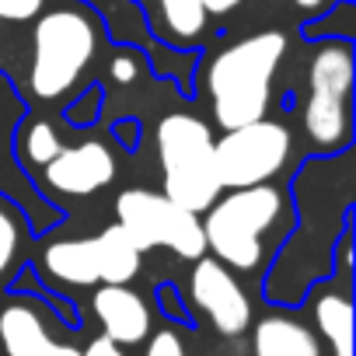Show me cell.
I'll return each instance as SVG.
<instances>
[{"instance_id": "7", "label": "cell", "mask_w": 356, "mask_h": 356, "mask_svg": "<svg viewBox=\"0 0 356 356\" xmlns=\"http://www.w3.org/2000/svg\"><path fill=\"white\" fill-rule=\"evenodd\" d=\"M349 84H353V60L349 49H321L314 67H311V98H307V133L325 143L335 147L346 140L349 129V115H346V98H349Z\"/></svg>"}, {"instance_id": "8", "label": "cell", "mask_w": 356, "mask_h": 356, "mask_svg": "<svg viewBox=\"0 0 356 356\" xmlns=\"http://www.w3.org/2000/svg\"><path fill=\"white\" fill-rule=\"evenodd\" d=\"M193 300L203 307V314L224 335H238L252 321V304H248L245 290L217 259H200V266L193 273Z\"/></svg>"}, {"instance_id": "12", "label": "cell", "mask_w": 356, "mask_h": 356, "mask_svg": "<svg viewBox=\"0 0 356 356\" xmlns=\"http://www.w3.org/2000/svg\"><path fill=\"white\" fill-rule=\"evenodd\" d=\"M95 241V262H98V283H129L140 273V248L129 241V234L112 224Z\"/></svg>"}, {"instance_id": "5", "label": "cell", "mask_w": 356, "mask_h": 356, "mask_svg": "<svg viewBox=\"0 0 356 356\" xmlns=\"http://www.w3.org/2000/svg\"><path fill=\"white\" fill-rule=\"evenodd\" d=\"M115 217H119V227L129 234V241L140 252L171 248L175 255H182V259H200L207 252L203 224L196 220V213L171 203L161 193L126 189L115 200Z\"/></svg>"}, {"instance_id": "21", "label": "cell", "mask_w": 356, "mask_h": 356, "mask_svg": "<svg viewBox=\"0 0 356 356\" xmlns=\"http://www.w3.org/2000/svg\"><path fill=\"white\" fill-rule=\"evenodd\" d=\"M81 356H122V349H119V342H112L108 335H102V339H95Z\"/></svg>"}, {"instance_id": "22", "label": "cell", "mask_w": 356, "mask_h": 356, "mask_svg": "<svg viewBox=\"0 0 356 356\" xmlns=\"http://www.w3.org/2000/svg\"><path fill=\"white\" fill-rule=\"evenodd\" d=\"M112 74H115V81H133V77H136V67H133V60L119 56V60L112 63Z\"/></svg>"}, {"instance_id": "16", "label": "cell", "mask_w": 356, "mask_h": 356, "mask_svg": "<svg viewBox=\"0 0 356 356\" xmlns=\"http://www.w3.org/2000/svg\"><path fill=\"white\" fill-rule=\"evenodd\" d=\"M161 11H164V22L175 35L193 39L203 32V22H207L203 0H161Z\"/></svg>"}, {"instance_id": "3", "label": "cell", "mask_w": 356, "mask_h": 356, "mask_svg": "<svg viewBox=\"0 0 356 356\" xmlns=\"http://www.w3.org/2000/svg\"><path fill=\"white\" fill-rule=\"evenodd\" d=\"M280 210H283V203L273 186L234 189L231 196H224L220 203H213L207 210V220H203L207 248H213L217 259L227 266H238V269L259 266L262 234H266V227H273Z\"/></svg>"}, {"instance_id": "9", "label": "cell", "mask_w": 356, "mask_h": 356, "mask_svg": "<svg viewBox=\"0 0 356 356\" xmlns=\"http://www.w3.org/2000/svg\"><path fill=\"white\" fill-rule=\"evenodd\" d=\"M115 175V161L102 143H81L70 150H60L49 164H46V182L67 196H91L102 186L112 182Z\"/></svg>"}, {"instance_id": "23", "label": "cell", "mask_w": 356, "mask_h": 356, "mask_svg": "<svg viewBox=\"0 0 356 356\" xmlns=\"http://www.w3.org/2000/svg\"><path fill=\"white\" fill-rule=\"evenodd\" d=\"M203 4H207V11H217V15H224V11L238 8V0H203Z\"/></svg>"}, {"instance_id": "6", "label": "cell", "mask_w": 356, "mask_h": 356, "mask_svg": "<svg viewBox=\"0 0 356 356\" xmlns=\"http://www.w3.org/2000/svg\"><path fill=\"white\" fill-rule=\"evenodd\" d=\"M220 189L266 186L290 157V133L280 122L255 119L248 126L227 129L224 140H213Z\"/></svg>"}, {"instance_id": "2", "label": "cell", "mask_w": 356, "mask_h": 356, "mask_svg": "<svg viewBox=\"0 0 356 356\" xmlns=\"http://www.w3.org/2000/svg\"><path fill=\"white\" fill-rule=\"evenodd\" d=\"M157 154L164 168V196L189 213L217 203L220 175L213 157V133L196 115H168L157 122Z\"/></svg>"}, {"instance_id": "10", "label": "cell", "mask_w": 356, "mask_h": 356, "mask_svg": "<svg viewBox=\"0 0 356 356\" xmlns=\"http://www.w3.org/2000/svg\"><path fill=\"white\" fill-rule=\"evenodd\" d=\"M95 314L105 328V335L119 346L143 342L150 332V311L140 293H133L126 283H105L95 293Z\"/></svg>"}, {"instance_id": "1", "label": "cell", "mask_w": 356, "mask_h": 356, "mask_svg": "<svg viewBox=\"0 0 356 356\" xmlns=\"http://www.w3.org/2000/svg\"><path fill=\"white\" fill-rule=\"evenodd\" d=\"M286 53V39L280 32L252 35L231 49H224L210 63V98L217 122L224 129L248 126L266 115L269 105V81Z\"/></svg>"}, {"instance_id": "18", "label": "cell", "mask_w": 356, "mask_h": 356, "mask_svg": "<svg viewBox=\"0 0 356 356\" xmlns=\"http://www.w3.org/2000/svg\"><path fill=\"white\" fill-rule=\"evenodd\" d=\"M15 245H18V227H15V220H11L4 210H0V273L11 266Z\"/></svg>"}, {"instance_id": "19", "label": "cell", "mask_w": 356, "mask_h": 356, "mask_svg": "<svg viewBox=\"0 0 356 356\" xmlns=\"http://www.w3.org/2000/svg\"><path fill=\"white\" fill-rule=\"evenodd\" d=\"M42 11V0H0V18L4 22H29Z\"/></svg>"}, {"instance_id": "17", "label": "cell", "mask_w": 356, "mask_h": 356, "mask_svg": "<svg viewBox=\"0 0 356 356\" xmlns=\"http://www.w3.org/2000/svg\"><path fill=\"white\" fill-rule=\"evenodd\" d=\"M25 150H29V157L35 161V164H49L60 150H63V143H60V136H56V129L49 126V122H35L32 129H29V136H25Z\"/></svg>"}, {"instance_id": "11", "label": "cell", "mask_w": 356, "mask_h": 356, "mask_svg": "<svg viewBox=\"0 0 356 356\" xmlns=\"http://www.w3.org/2000/svg\"><path fill=\"white\" fill-rule=\"evenodd\" d=\"M0 346L8 356H81L74 346L49 339L39 314L25 304H11L0 311Z\"/></svg>"}, {"instance_id": "4", "label": "cell", "mask_w": 356, "mask_h": 356, "mask_svg": "<svg viewBox=\"0 0 356 356\" xmlns=\"http://www.w3.org/2000/svg\"><path fill=\"white\" fill-rule=\"evenodd\" d=\"M95 46V25L81 11H49L39 18L32 46V91L39 98L63 95L91 63Z\"/></svg>"}, {"instance_id": "13", "label": "cell", "mask_w": 356, "mask_h": 356, "mask_svg": "<svg viewBox=\"0 0 356 356\" xmlns=\"http://www.w3.org/2000/svg\"><path fill=\"white\" fill-rule=\"evenodd\" d=\"M255 356H321L314 335L290 318H266L255 328Z\"/></svg>"}, {"instance_id": "15", "label": "cell", "mask_w": 356, "mask_h": 356, "mask_svg": "<svg viewBox=\"0 0 356 356\" xmlns=\"http://www.w3.org/2000/svg\"><path fill=\"white\" fill-rule=\"evenodd\" d=\"M321 335L332 342L335 356H353V307L339 293H325L314 307Z\"/></svg>"}, {"instance_id": "14", "label": "cell", "mask_w": 356, "mask_h": 356, "mask_svg": "<svg viewBox=\"0 0 356 356\" xmlns=\"http://www.w3.org/2000/svg\"><path fill=\"white\" fill-rule=\"evenodd\" d=\"M46 269L74 286H91L98 283V262H95V241H56L46 248Z\"/></svg>"}, {"instance_id": "20", "label": "cell", "mask_w": 356, "mask_h": 356, "mask_svg": "<svg viewBox=\"0 0 356 356\" xmlns=\"http://www.w3.org/2000/svg\"><path fill=\"white\" fill-rule=\"evenodd\" d=\"M147 356H186V349H182V339H178L175 332H157L150 339Z\"/></svg>"}, {"instance_id": "24", "label": "cell", "mask_w": 356, "mask_h": 356, "mask_svg": "<svg viewBox=\"0 0 356 356\" xmlns=\"http://www.w3.org/2000/svg\"><path fill=\"white\" fill-rule=\"evenodd\" d=\"M293 4H297V8H318L321 0H293Z\"/></svg>"}]
</instances>
